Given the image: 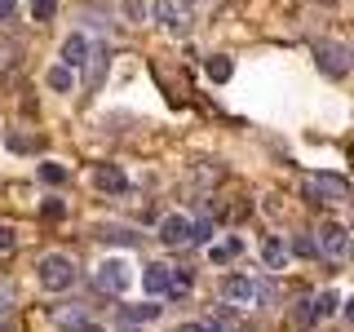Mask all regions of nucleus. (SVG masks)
Instances as JSON below:
<instances>
[{"label": "nucleus", "mask_w": 354, "mask_h": 332, "mask_svg": "<svg viewBox=\"0 0 354 332\" xmlns=\"http://www.w3.org/2000/svg\"><path fill=\"white\" fill-rule=\"evenodd\" d=\"M155 22H160V27H169L173 36H186V31H191V22H195L191 0H155Z\"/></svg>", "instance_id": "1"}, {"label": "nucleus", "mask_w": 354, "mask_h": 332, "mask_svg": "<svg viewBox=\"0 0 354 332\" xmlns=\"http://www.w3.org/2000/svg\"><path fill=\"white\" fill-rule=\"evenodd\" d=\"M40 284L49 288V293H66V288L75 284V266H71V257H62V252H49V257H40Z\"/></svg>", "instance_id": "2"}, {"label": "nucleus", "mask_w": 354, "mask_h": 332, "mask_svg": "<svg viewBox=\"0 0 354 332\" xmlns=\"http://www.w3.org/2000/svg\"><path fill=\"white\" fill-rule=\"evenodd\" d=\"M93 288H97V293L120 297V293L129 288V261H124V257H106V261L93 270Z\"/></svg>", "instance_id": "3"}, {"label": "nucleus", "mask_w": 354, "mask_h": 332, "mask_svg": "<svg viewBox=\"0 0 354 332\" xmlns=\"http://www.w3.org/2000/svg\"><path fill=\"white\" fill-rule=\"evenodd\" d=\"M306 199H315V204H337V199H346L350 195V186L341 182V177H332V173H315V177H306Z\"/></svg>", "instance_id": "4"}, {"label": "nucleus", "mask_w": 354, "mask_h": 332, "mask_svg": "<svg viewBox=\"0 0 354 332\" xmlns=\"http://www.w3.org/2000/svg\"><path fill=\"white\" fill-rule=\"evenodd\" d=\"M319 252L332 261H346L350 252H354V239H350V230H341V226H328L324 235H319Z\"/></svg>", "instance_id": "5"}, {"label": "nucleus", "mask_w": 354, "mask_h": 332, "mask_svg": "<svg viewBox=\"0 0 354 332\" xmlns=\"http://www.w3.org/2000/svg\"><path fill=\"white\" fill-rule=\"evenodd\" d=\"M93 186L97 191H106V195H124L129 191V177L120 164H93Z\"/></svg>", "instance_id": "6"}, {"label": "nucleus", "mask_w": 354, "mask_h": 332, "mask_svg": "<svg viewBox=\"0 0 354 332\" xmlns=\"http://www.w3.org/2000/svg\"><path fill=\"white\" fill-rule=\"evenodd\" d=\"M142 288H147L151 297H173V266H147Z\"/></svg>", "instance_id": "7"}, {"label": "nucleus", "mask_w": 354, "mask_h": 332, "mask_svg": "<svg viewBox=\"0 0 354 332\" xmlns=\"http://www.w3.org/2000/svg\"><path fill=\"white\" fill-rule=\"evenodd\" d=\"M221 297H226V302H235V306H252V297H257V284L243 279V275H230V279L221 284Z\"/></svg>", "instance_id": "8"}, {"label": "nucleus", "mask_w": 354, "mask_h": 332, "mask_svg": "<svg viewBox=\"0 0 354 332\" xmlns=\"http://www.w3.org/2000/svg\"><path fill=\"white\" fill-rule=\"evenodd\" d=\"M160 239H164V243H186V239H191V221L177 217V213H169V217L160 221Z\"/></svg>", "instance_id": "9"}, {"label": "nucleus", "mask_w": 354, "mask_h": 332, "mask_svg": "<svg viewBox=\"0 0 354 332\" xmlns=\"http://www.w3.org/2000/svg\"><path fill=\"white\" fill-rule=\"evenodd\" d=\"M319 66H324L328 75H346L350 53H346V49H332V44H319Z\"/></svg>", "instance_id": "10"}, {"label": "nucleus", "mask_w": 354, "mask_h": 332, "mask_svg": "<svg viewBox=\"0 0 354 332\" xmlns=\"http://www.w3.org/2000/svg\"><path fill=\"white\" fill-rule=\"evenodd\" d=\"M62 62H66V66H84V62H88V40H84V36H66Z\"/></svg>", "instance_id": "11"}, {"label": "nucleus", "mask_w": 354, "mask_h": 332, "mask_svg": "<svg viewBox=\"0 0 354 332\" xmlns=\"http://www.w3.org/2000/svg\"><path fill=\"white\" fill-rule=\"evenodd\" d=\"M151 319H160V306H124V310H120V324H124V328L151 324Z\"/></svg>", "instance_id": "12"}, {"label": "nucleus", "mask_w": 354, "mask_h": 332, "mask_svg": "<svg viewBox=\"0 0 354 332\" xmlns=\"http://www.w3.org/2000/svg\"><path fill=\"white\" fill-rule=\"evenodd\" d=\"M44 80H49L53 93H71L75 75H71V66H66V62H58V66H49V75H44Z\"/></svg>", "instance_id": "13"}, {"label": "nucleus", "mask_w": 354, "mask_h": 332, "mask_svg": "<svg viewBox=\"0 0 354 332\" xmlns=\"http://www.w3.org/2000/svg\"><path fill=\"white\" fill-rule=\"evenodd\" d=\"M204 71H208V80H213V84H226L230 75H235V62L217 53V58H208V62H204Z\"/></svg>", "instance_id": "14"}, {"label": "nucleus", "mask_w": 354, "mask_h": 332, "mask_svg": "<svg viewBox=\"0 0 354 332\" xmlns=\"http://www.w3.org/2000/svg\"><path fill=\"white\" fill-rule=\"evenodd\" d=\"M239 252H243V239H239V235H230L226 243H217V248H208V257H213V261L221 266V261H230V257H239Z\"/></svg>", "instance_id": "15"}, {"label": "nucleus", "mask_w": 354, "mask_h": 332, "mask_svg": "<svg viewBox=\"0 0 354 332\" xmlns=\"http://www.w3.org/2000/svg\"><path fill=\"white\" fill-rule=\"evenodd\" d=\"M261 257H266V266H270V270H279V266L288 261V248L279 239H266V248H261Z\"/></svg>", "instance_id": "16"}, {"label": "nucleus", "mask_w": 354, "mask_h": 332, "mask_svg": "<svg viewBox=\"0 0 354 332\" xmlns=\"http://www.w3.org/2000/svg\"><path fill=\"white\" fill-rule=\"evenodd\" d=\"M40 182L62 186V182H66V169H62V164H40Z\"/></svg>", "instance_id": "17"}, {"label": "nucleus", "mask_w": 354, "mask_h": 332, "mask_svg": "<svg viewBox=\"0 0 354 332\" xmlns=\"http://www.w3.org/2000/svg\"><path fill=\"white\" fill-rule=\"evenodd\" d=\"M288 252H297V257H315V252H319V239H310V235H297Z\"/></svg>", "instance_id": "18"}, {"label": "nucleus", "mask_w": 354, "mask_h": 332, "mask_svg": "<svg viewBox=\"0 0 354 332\" xmlns=\"http://www.w3.org/2000/svg\"><path fill=\"white\" fill-rule=\"evenodd\" d=\"M191 239H195V243H208V239H213V221H208V217L191 221Z\"/></svg>", "instance_id": "19"}, {"label": "nucleus", "mask_w": 354, "mask_h": 332, "mask_svg": "<svg viewBox=\"0 0 354 332\" xmlns=\"http://www.w3.org/2000/svg\"><path fill=\"white\" fill-rule=\"evenodd\" d=\"M31 14H36L40 22H49L53 14H58V0H31Z\"/></svg>", "instance_id": "20"}, {"label": "nucleus", "mask_w": 354, "mask_h": 332, "mask_svg": "<svg viewBox=\"0 0 354 332\" xmlns=\"http://www.w3.org/2000/svg\"><path fill=\"white\" fill-rule=\"evenodd\" d=\"M40 142L31 138V133H9V151H36Z\"/></svg>", "instance_id": "21"}, {"label": "nucleus", "mask_w": 354, "mask_h": 332, "mask_svg": "<svg viewBox=\"0 0 354 332\" xmlns=\"http://www.w3.org/2000/svg\"><path fill=\"white\" fill-rule=\"evenodd\" d=\"M337 302H341L337 293H324V297H319V302H315V319H324V315H332V310H337Z\"/></svg>", "instance_id": "22"}, {"label": "nucleus", "mask_w": 354, "mask_h": 332, "mask_svg": "<svg viewBox=\"0 0 354 332\" xmlns=\"http://www.w3.org/2000/svg\"><path fill=\"white\" fill-rule=\"evenodd\" d=\"M58 324L75 332V328H80V324H84V310H58Z\"/></svg>", "instance_id": "23"}, {"label": "nucleus", "mask_w": 354, "mask_h": 332, "mask_svg": "<svg viewBox=\"0 0 354 332\" xmlns=\"http://www.w3.org/2000/svg\"><path fill=\"white\" fill-rule=\"evenodd\" d=\"M40 213L49 217V221H62V217H66V204H62V199H44V208H40Z\"/></svg>", "instance_id": "24"}, {"label": "nucleus", "mask_w": 354, "mask_h": 332, "mask_svg": "<svg viewBox=\"0 0 354 332\" xmlns=\"http://www.w3.org/2000/svg\"><path fill=\"white\" fill-rule=\"evenodd\" d=\"M18 248V230L14 226H0V252H14Z\"/></svg>", "instance_id": "25"}, {"label": "nucleus", "mask_w": 354, "mask_h": 332, "mask_svg": "<svg viewBox=\"0 0 354 332\" xmlns=\"http://www.w3.org/2000/svg\"><path fill=\"white\" fill-rule=\"evenodd\" d=\"M186 288H191V275H186V270H173V297H182Z\"/></svg>", "instance_id": "26"}, {"label": "nucleus", "mask_w": 354, "mask_h": 332, "mask_svg": "<svg viewBox=\"0 0 354 332\" xmlns=\"http://www.w3.org/2000/svg\"><path fill=\"white\" fill-rule=\"evenodd\" d=\"M106 239H115V243H129V248L138 243V235H133V230H106Z\"/></svg>", "instance_id": "27"}, {"label": "nucleus", "mask_w": 354, "mask_h": 332, "mask_svg": "<svg viewBox=\"0 0 354 332\" xmlns=\"http://www.w3.org/2000/svg\"><path fill=\"white\" fill-rule=\"evenodd\" d=\"M182 332H221V328H217V324H186Z\"/></svg>", "instance_id": "28"}, {"label": "nucleus", "mask_w": 354, "mask_h": 332, "mask_svg": "<svg viewBox=\"0 0 354 332\" xmlns=\"http://www.w3.org/2000/svg\"><path fill=\"white\" fill-rule=\"evenodd\" d=\"M14 9H18L14 0H0V18H14Z\"/></svg>", "instance_id": "29"}, {"label": "nucleus", "mask_w": 354, "mask_h": 332, "mask_svg": "<svg viewBox=\"0 0 354 332\" xmlns=\"http://www.w3.org/2000/svg\"><path fill=\"white\" fill-rule=\"evenodd\" d=\"M346 319L354 324V297H346Z\"/></svg>", "instance_id": "30"}, {"label": "nucleus", "mask_w": 354, "mask_h": 332, "mask_svg": "<svg viewBox=\"0 0 354 332\" xmlns=\"http://www.w3.org/2000/svg\"><path fill=\"white\" fill-rule=\"evenodd\" d=\"M75 332H97V328H93V324H80V328H75Z\"/></svg>", "instance_id": "31"}]
</instances>
